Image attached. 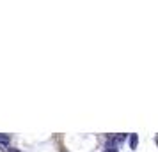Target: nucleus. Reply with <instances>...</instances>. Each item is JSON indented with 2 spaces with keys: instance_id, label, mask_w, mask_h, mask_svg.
<instances>
[{
  "instance_id": "f257e3e1",
  "label": "nucleus",
  "mask_w": 158,
  "mask_h": 152,
  "mask_svg": "<svg viewBox=\"0 0 158 152\" xmlns=\"http://www.w3.org/2000/svg\"><path fill=\"white\" fill-rule=\"evenodd\" d=\"M137 145H139V134L131 133L130 134V149H137Z\"/></svg>"
},
{
  "instance_id": "f03ea898",
  "label": "nucleus",
  "mask_w": 158,
  "mask_h": 152,
  "mask_svg": "<svg viewBox=\"0 0 158 152\" xmlns=\"http://www.w3.org/2000/svg\"><path fill=\"white\" fill-rule=\"evenodd\" d=\"M0 150L2 152H9V142H0Z\"/></svg>"
},
{
  "instance_id": "7ed1b4c3",
  "label": "nucleus",
  "mask_w": 158,
  "mask_h": 152,
  "mask_svg": "<svg viewBox=\"0 0 158 152\" xmlns=\"http://www.w3.org/2000/svg\"><path fill=\"white\" fill-rule=\"evenodd\" d=\"M0 142H9V136L7 134H0Z\"/></svg>"
},
{
  "instance_id": "20e7f679",
  "label": "nucleus",
  "mask_w": 158,
  "mask_h": 152,
  "mask_svg": "<svg viewBox=\"0 0 158 152\" xmlns=\"http://www.w3.org/2000/svg\"><path fill=\"white\" fill-rule=\"evenodd\" d=\"M9 152H22V150H16V149H9Z\"/></svg>"
},
{
  "instance_id": "39448f33",
  "label": "nucleus",
  "mask_w": 158,
  "mask_h": 152,
  "mask_svg": "<svg viewBox=\"0 0 158 152\" xmlns=\"http://www.w3.org/2000/svg\"><path fill=\"white\" fill-rule=\"evenodd\" d=\"M155 142H156V145H158V134H156V136H155Z\"/></svg>"
}]
</instances>
